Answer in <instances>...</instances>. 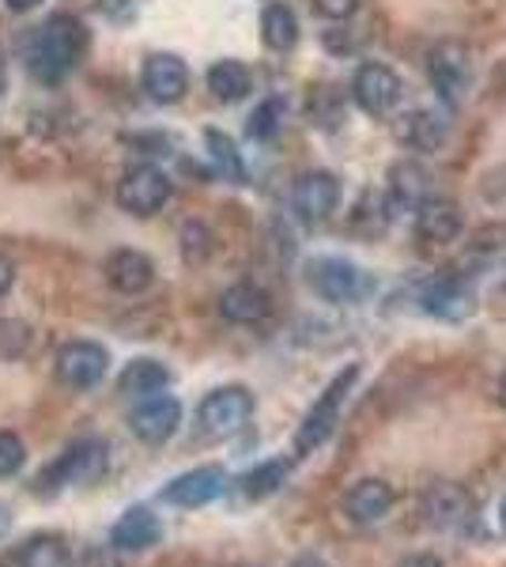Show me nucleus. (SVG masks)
<instances>
[{
  "mask_svg": "<svg viewBox=\"0 0 506 567\" xmlns=\"http://www.w3.org/2000/svg\"><path fill=\"white\" fill-rule=\"evenodd\" d=\"M0 87H4V69H0Z\"/></svg>",
  "mask_w": 506,
  "mask_h": 567,
  "instance_id": "79ce46f5",
  "label": "nucleus"
},
{
  "mask_svg": "<svg viewBox=\"0 0 506 567\" xmlns=\"http://www.w3.org/2000/svg\"><path fill=\"white\" fill-rule=\"evenodd\" d=\"M106 443L103 439H76L58 462H50L34 477L39 496H58L64 488H80V484H95L106 473Z\"/></svg>",
  "mask_w": 506,
  "mask_h": 567,
  "instance_id": "f03ea898",
  "label": "nucleus"
},
{
  "mask_svg": "<svg viewBox=\"0 0 506 567\" xmlns=\"http://www.w3.org/2000/svg\"><path fill=\"white\" fill-rule=\"evenodd\" d=\"M401 91H404L401 76L390 65H382V61H366V65H359L355 80H352L355 106L363 110V114H371V117L390 114V110L401 103Z\"/></svg>",
  "mask_w": 506,
  "mask_h": 567,
  "instance_id": "0eeeda50",
  "label": "nucleus"
},
{
  "mask_svg": "<svg viewBox=\"0 0 506 567\" xmlns=\"http://www.w3.org/2000/svg\"><path fill=\"white\" fill-rule=\"evenodd\" d=\"M27 344H31V329L23 322H12V318H0V360L23 355Z\"/></svg>",
  "mask_w": 506,
  "mask_h": 567,
  "instance_id": "7c9ffc66",
  "label": "nucleus"
},
{
  "mask_svg": "<svg viewBox=\"0 0 506 567\" xmlns=\"http://www.w3.org/2000/svg\"><path fill=\"white\" fill-rule=\"evenodd\" d=\"M117 205L133 216H155L171 200V178L155 167H133L125 171L114 189Z\"/></svg>",
  "mask_w": 506,
  "mask_h": 567,
  "instance_id": "1a4fd4ad",
  "label": "nucleus"
},
{
  "mask_svg": "<svg viewBox=\"0 0 506 567\" xmlns=\"http://www.w3.org/2000/svg\"><path fill=\"white\" fill-rule=\"evenodd\" d=\"M87 50V31L80 20H72V16H50V20L42 23V31L34 34V50H31V69L34 76L42 80H61L69 69L80 65V58H84Z\"/></svg>",
  "mask_w": 506,
  "mask_h": 567,
  "instance_id": "f257e3e1",
  "label": "nucleus"
},
{
  "mask_svg": "<svg viewBox=\"0 0 506 567\" xmlns=\"http://www.w3.org/2000/svg\"><path fill=\"white\" fill-rule=\"evenodd\" d=\"M499 401H503V409H506V371H503V379H499Z\"/></svg>",
  "mask_w": 506,
  "mask_h": 567,
  "instance_id": "ea45409f",
  "label": "nucleus"
},
{
  "mask_svg": "<svg viewBox=\"0 0 506 567\" xmlns=\"http://www.w3.org/2000/svg\"><path fill=\"white\" fill-rule=\"evenodd\" d=\"M12 280H16V269H12V261H8V258H0V296H4V291L12 288Z\"/></svg>",
  "mask_w": 506,
  "mask_h": 567,
  "instance_id": "f704fd0d",
  "label": "nucleus"
},
{
  "mask_svg": "<svg viewBox=\"0 0 506 567\" xmlns=\"http://www.w3.org/2000/svg\"><path fill=\"white\" fill-rule=\"evenodd\" d=\"M307 280L326 303H359L371 291L366 272L344 258H314L307 265Z\"/></svg>",
  "mask_w": 506,
  "mask_h": 567,
  "instance_id": "39448f33",
  "label": "nucleus"
},
{
  "mask_svg": "<svg viewBox=\"0 0 506 567\" xmlns=\"http://www.w3.org/2000/svg\"><path fill=\"white\" fill-rule=\"evenodd\" d=\"M8 526H12V515H8V507L0 503V537L8 534Z\"/></svg>",
  "mask_w": 506,
  "mask_h": 567,
  "instance_id": "58836bf2",
  "label": "nucleus"
},
{
  "mask_svg": "<svg viewBox=\"0 0 506 567\" xmlns=\"http://www.w3.org/2000/svg\"><path fill=\"white\" fill-rule=\"evenodd\" d=\"M401 567H443V560L438 556H427V553H420V556H409Z\"/></svg>",
  "mask_w": 506,
  "mask_h": 567,
  "instance_id": "c9c22d12",
  "label": "nucleus"
},
{
  "mask_svg": "<svg viewBox=\"0 0 506 567\" xmlns=\"http://www.w3.org/2000/svg\"><path fill=\"white\" fill-rule=\"evenodd\" d=\"M269 296H265V288H257V284H231V288L219 296V315L227 318V322L235 326H254L261 322V318H269Z\"/></svg>",
  "mask_w": 506,
  "mask_h": 567,
  "instance_id": "aec40b11",
  "label": "nucleus"
},
{
  "mask_svg": "<svg viewBox=\"0 0 506 567\" xmlns=\"http://www.w3.org/2000/svg\"><path fill=\"white\" fill-rule=\"evenodd\" d=\"M420 303H423V310H427V315L443 318V322H465V318L473 315L476 299H473V291H468L465 280L443 277V280L427 284V291H423Z\"/></svg>",
  "mask_w": 506,
  "mask_h": 567,
  "instance_id": "dca6fc26",
  "label": "nucleus"
},
{
  "mask_svg": "<svg viewBox=\"0 0 506 567\" xmlns=\"http://www.w3.org/2000/svg\"><path fill=\"white\" fill-rule=\"evenodd\" d=\"M288 473H291V465L283 458L261 462L257 470H250L242 481H238V488H242L246 499H269L283 488V484H288Z\"/></svg>",
  "mask_w": 506,
  "mask_h": 567,
  "instance_id": "bb28decb",
  "label": "nucleus"
},
{
  "mask_svg": "<svg viewBox=\"0 0 506 567\" xmlns=\"http://www.w3.org/2000/svg\"><path fill=\"white\" fill-rule=\"evenodd\" d=\"M250 69L242 65V61H216V65L208 69V91L219 99V103H238V99L250 95Z\"/></svg>",
  "mask_w": 506,
  "mask_h": 567,
  "instance_id": "b1692460",
  "label": "nucleus"
},
{
  "mask_svg": "<svg viewBox=\"0 0 506 567\" xmlns=\"http://www.w3.org/2000/svg\"><path fill=\"white\" fill-rule=\"evenodd\" d=\"M205 144H208V155H211V163H216L219 175H224L227 182H246L242 152L235 148L231 136H224L219 130H208V133H205Z\"/></svg>",
  "mask_w": 506,
  "mask_h": 567,
  "instance_id": "cd10ccee",
  "label": "nucleus"
},
{
  "mask_svg": "<svg viewBox=\"0 0 506 567\" xmlns=\"http://www.w3.org/2000/svg\"><path fill=\"white\" fill-rule=\"evenodd\" d=\"M393 507V488L379 477H366L359 481L352 492L344 496V515L352 518L355 526H371V523H382Z\"/></svg>",
  "mask_w": 506,
  "mask_h": 567,
  "instance_id": "6ab92c4d",
  "label": "nucleus"
},
{
  "mask_svg": "<svg viewBox=\"0 0 506 567\" xmlns=\"http://www.w3.org/2000/svg\"><path fill=\"white\" fill-rule=\"evenodd\" d=\"M84 567H125V564H122V548H114V545L87 548Z\"/></svg>",
  "mask_w": 506,
  "mask_h": 567,
  "instance_id": "473e14b6",
  "label": "nucleus"
},
{
  "mask_svg": "<svg viewBox=\"0 0 506 567\" xmlns=\"http://www.w3.org/2000/svg\"><path fill=\"white\" fill-rule=\"evenodd\" d=\"M462 227H465L462 208L450 197H427L416 208V231L423 243H454L462 235Z\"/></svg>",
  "mask_w": 506,
  "mask_h": 567,
  "instance_id": "f3484780",
  "label": "nucleus"
},
{
  "mask_svg": "<svg viewBox=\"0 0 506 567\" xmlns=\"http://www.w3.org/2000/svg\"><path fill=\"white\" fill-rule=\"evenodd\" d=\"M141 84H144V91H148V95L155 99V103H163V106L182 103V95L189 91L186 61L174 58V53H152V58L144 61Z\"/></svg>",
  "mask_w": 506,
  "mask_h": 567,
  "instance_id": "f8f14e48",
  "label": "nucleus"
},
{
  "mask_svg": "<svg viewBox=\"0 0 506 567\" xmlns=\"http://www.w3.org/2000/svg\"><path fill=\"white\" fill-rule=\"evenodd\" d=\"M427 189H431V175L423 163H412V159H401L393 163L390 171V194L397 205L404 208H420L427 200Z\"/></svg>",
  "mask_w": 506,
  "mask_h": 567,
  "instance_id": "4be33fe9",
  "label": "nucleus"
},
{
  "mask_svg": "<svg viewBox=\"0 0 506 567\" xmlns=\"http://www.w3.org/2000/svg\"><path fill=\"white\" fill-rule=\"evenodd\" d=\"M178 424H182V401L171 398V393H152V398H144L141 405L133 409V416H128L133 435L148 446L167 443V439L178 432Z\"/></svg>",
  "mask_w": 506,
  "mask_h": 567,
  "instance_id": "9d476101",
  "label": "nucleus"
},
{
  "mask_svg": "<svg viewBox=\"0 0 506 567\" xmlns=\"http://www.w3.org/2000/svg\"><path fill=\"white\" fill-rule=\"evenodd\" d=\"M427 72L431 84H435V91L446 103H462L468 80H473V53H468L465 42L446 39L427 53Z\"/></svg>",
  "mask_w": 506,
  "mask_h": 567,
  "instance_id": "423d86ee",
  "label": "nucleus"
},
{
  "mask_svg": "<svg viewBox=\"0 0 506 567\" xmlns=\"http://www.w3.org/2000/svg\"><path fill=\"white\" fill-rule=\"evenodd\" d=\"M53 368H58V379L64 382V386L91 390V386H99V382L106 379L110 352L103 349V344H95V341H69V344H61Z\"/></svg>",
  "mask_w": 506,
  "mask_h": 567,
  "instance_id": "6e6552de",
  "label": "nucleus"
},
{
  "mask_svg": "<svg viewBox=\"0 0 506 567\" xmlns=\"http://www.w3.org/2000/svg\"><path fill=\"white\" fill-rule=\"evenodd\" d=\"M27 462V446L20 435L12 432H0V477H12V473H20Z\"/></svg>",
  "mask_w": 506,
  "mask_h": 567,
  "instance_id": "2f4dec72",
  "label": "nucleus"
},
{
  "mask_svg": "<svg viewBox=\"0 0 506 567\" xmlns=\"http://www.w3.org/2000/svg\"><path fill=\"white\" fill-rule=\"evenodd\" d=\"M106 280H110V288L122 291V296H141V291L152 288L155 265L148 254H141V250H114L106 258Z\"/></svg>",
  "mask_w": 506,
  "mask_h": 567,
  "instance_id": "a211bd4d",
  "label": "nucleus"
},
{
  "mask_svg": "<svg viewBox=\"0 0 506 567\" xmlns=\"http://www.w3.org/2000/svg\"><path fill=\"white\" fill-rule=\"evenodd\" d=\"M0 567H8V564H0Z\"/></svg>",
  "mask_w": 506,
  "mask_h": 567,
  "instance_id": "37998d69",
  "label": "nucleus"
},
{
  "mask_svg": "<svg viewBox=\"0 0 506 567\" xmlns=\"http://www.w3.org/2000/svg\"><path fill=\"white\" fill-rule=\"evenodd\" d=\"M355 382H359V368L352 363V368H344L333 382H329L326 393H321V398L314 401V409L302 416V424H299V432H296V454H299V458L314 454L318 446L337 432L340 409H344V401H348V393H352Z\"/></svg>",
  "mask_w": 506,
  "mask_h": 567,
  "instance_id": "7ed1b4c3",
  "label": "nucleus"
},
{
  "mask_svg": "<svg viewBox=\"0 0 506 567\" xmlns=\"http://www.w3.org/2000/svg\"><path fill=\"white\" fill-rule=\"evenodd\" d=\"M397 141L412 152H438L446 141V122L435 110H412L397 122Z\"/></svg>",
  "mask_w": 506,
  "mask_h": 567,
  "instance_id": "412c9836",
  "label": "nucleus"
},
{
  "mask_svg": "<svg viewBox=\"0 0 506 567\" xmlns=\"http://www.w3.org/2000/svg\"><path fill=\"white\" fill-rule=\"evenodd\" d=\"M280 125H283V103L280 99H265V103L250 114L246 133H250L254 141H272V136L280 133Z\"/></svg>",
  "mask_w": 506,
  "mask_h": 567,
  "instance_id": "c85d7f7f",
  "label": "nucleus"
},
{
  "mask_svg": "<svg viewBox=\"0 0 506 567\" xmlns=\"http://www.w3.org/2000/svg\"><path fill=\"white\" fill-rule=\"evenodd\" d=\"M291 567H326V560L314 556V553H302L299 560H291Z\"/></svg>",
  "mask_w": 506,
  "mask_h": 567,
  "instance_id": "4c0bfd02",
  "label": "nucleus"
},
{
  "mask_svg": "<svg viewBox=\"0 0 506 567\" xmlns=\"http://www.w3.org/2000/svg\"><path fill=\"white\" fill-rule=\"evenodd\" d=\"M20 567H76V560H72V548L64 537L42 534L20 548Z\"/></svg>",
  "mask_w": 506,
  "mask_h": 567,
  "instance_id": "a878e982",
  "label": "nucleus"
},
{
  "mask_svg": "<svg viewBox=\"0 0 506 567\" xmlns=\"http://www.w3.org/2000/svg\"><path fill=\"white\" fill-rule=\"evenodd\" d=\"M337 205H340V182L337 175H329V171H310V175H302L296 182V189H291V208H296V216L307 219V224L329 219L337 213Z\"/></svg>",
  "mask_w": 506,
  "mask_h": 567,
  "instance_id": "9b49d317",
  "label": "nucleus"
},
{
  "mask_svg": "<svg viewBox=\"0 0 506 567\" xmlns=\"http://www.w3.org/2000/svg\"><path fill=\"white\" fill-rule=\"evenodd\" d=\"M159 542H163V523L148 507H128L114 523V529H110V545L122 548V553H148Z\"/></svg>",
  "mask_w": 506,
  "mask_h": 567,
  "instance_id": "2eb2a0df",
  "label": "nucleus"
},
{
  "mask_svg": "<svg viewBox=\"0 0 506 567\" xmlns=\"http://www.w3.org/2000/svg\"><path fill=\"white\" fill-rule=\"evenodd\" d=\"M254 393L246 386H219L211 390L197 409V424L208 439H231L250 424Z\"/></svg>",
  "mask_w": 506,
  "mask_h": 567,
  "instance_id": "20e7f679",
  "label": "nucleus"
},
{
  "mask_svg": "<svg viewBox=\"0 0 506 567\" xmlns=\"http://www.w3.org/2000/svg\"><path fill=\"white\" fill-rule=\"evenodd\" d=\"M211 231L200 219H193V224H186L182 227V254H186V261H193V265H200L211 254Z\"/></svg>",
  "mask_w": 506,
  "mask_h": 567,
  "instance_id": "c756f323",
  "label": "nucleus"
},
{
  "mask_svg": "<svg viewBox=\"0 0 506 567\" xmlns=\"http://www.w3.org/2000/svg\"><path fill=\"white\" fill-rule=\"evenodd\" d=\"M473 515V499H468V492L462 484H431L427 492H423V518H427L435 529H454L462 526L465 518Z\"/></svg>",
  "mask_w": 506,
  "mask_h": 567,
  "instance_id": "4468645a",
  "label": "nucleus"
},
{
  "mask_svg": "<svg viewBox=\"0 0 506 567\" xmlns=\"http://www.w3.org/2000/svg\"><path fill=\"white\" fill-rule=\"evenodd\" d=\"M261 39L276 53L296 50V42H299V20H296V12H291L288 4H269V8H265V12H261Z\"/></svg>",
  "mask_w": 506,
  "mask_h": 567,
  "instance_id": "393cba45",
  "label": "nucleus"
},
{
  "mask_svg": "<svg viewBox=\"0 0 506 567\" xmlns=\"http://www.w3.org/2000/svg\"><path fill=\"white\" fill-rule=\"evenodd\" d=\"M42 4V0H4V8H8V12H34V8H39Z\"/></svg>",
  "mask_w": 506,
  "mask_h": 567,
  "instance_id": "e433bc0d",
  "label": "nucleus"
},
{
  "mask_svg": "<svg viewBox=\"0 0 506 567\" xmlns=\"http://www.w3.org/2000/svg\"><path fill=\"white\" fill-rule=\"evenodd\" d=\"M171 382V368L159 360H133L128 368L122 371V379H117V386L128 398H152V393H159L163 386Z\"/></svg>",
  "mask_w": 506,
  "mask_h": 567,
  "instance_id": "5701e85b",
  "label": "nucleus"
},
{
  "mask_svg": "<svg viewBox=\"0 0 506 567\" xmlns=\"http://www.w3.org/2000/svg\"><path fill=\"white\" fill-rule=\"evenodd\" d=\"M314 8L326 20H348V16H355L359 0H314Z\"/></svg>",
  "mask_w": 506,
  "mask_h": 567,
  "instance_id": "72a5a7b5",
  "label": "nucleus"
},
{
  "mask_svg": "<svg viewBox=\"0 0 506 567\" xmlns=\"http://www.w3.org/2000/svg\"><path fill=\"white\" fill-rule=\"evenodd\" d=\"M499 526H503V534H506V499H503V507H499Z\"/></svg>",
  "mask_w": 506,
  "mask_h": 567,
  "instance_id": "a19ab883",
  "label": "nucleus"
},
{
  "mask_svg": "<svg viewBox=\"0 0 506 567\" xmlns=\"http://www.w3.org/2000/svg\"><path fill=\"white\" fill-rule=\"evenodd\" d=\"M227 492V473L219 465H200L193 473H182L167 484L163 499L174 503V507H205V503L219 499Z\"/></svg>",
  "mask_w": 506,
  "mask_h": 567,
  "instance_id": "ddd939ff",
  "label": "nucleus"
}]
</instances>
